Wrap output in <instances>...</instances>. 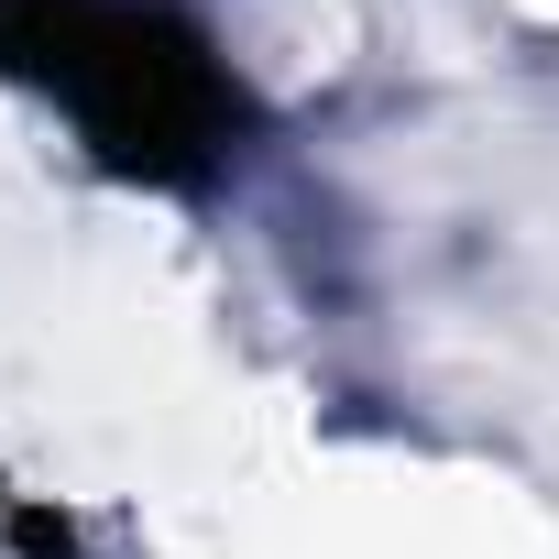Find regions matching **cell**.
<instances>
[{"label":"cell","mask_w":559,"mask_h":559,"mask_svg":"<svg viewBox=\"0 0 559 559\" xmlns=\"http://www.w3.org/2000/svg\"><path fill=\"white\" fill-rule=\"evenodd\" d=\"M198 559H526L515 526L483 504V483H362V493H308L263 483L230 504V526Z\"/></svg>","instance_id":"obj_2"},{"label":"cell","mask_w":559,"mask_h":559,"mask_svg":"<svg viewBox=\"0 0 559 559\" xmlns=\"http://www.w3.org/2000/svg\"><path fill=\"white\" fill-rule=\"evenodd\" d=\"M12 165H34V143L12 132V99H0V176H12Z\"/></svg>","instance_id":"obj_3"},{"label":"cell","mask_w":559,"mask_h":559,"mask_svg":"<svg viewBox=\"0 0 559 559\" xmlns=\"http://www.w3.org/2000/svg\"><path fill=\"white\" fill-rule=\"evenodd\" d=\"M263 483L241 352L198 252L143 198L0 176V548H209Z\"/></svg>","instance_id":"obj_1"}]
</instances>
